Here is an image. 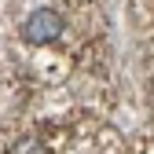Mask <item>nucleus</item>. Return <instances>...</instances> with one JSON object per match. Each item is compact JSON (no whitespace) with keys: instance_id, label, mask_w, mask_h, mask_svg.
Returning a JSON list of instances; mask_svg holds the SVG:
<instances>
[{"instance_id":"obj_1","label":"nucleus","mask_w":154,"mask_h":154,"mask_svg":"<svg viewBox=\"0 0 154 154\" xmlns=\"http://www.w3.org/2000/svg\"><path fill=\"white\" fill-rule=\"evenodd\" d=\"M63 29H66V22H63V15L55 8H33L22 18V26H18V37H22L26 44H33V48H44V44L59 41Z\"/></svg>"}]
</instances>
